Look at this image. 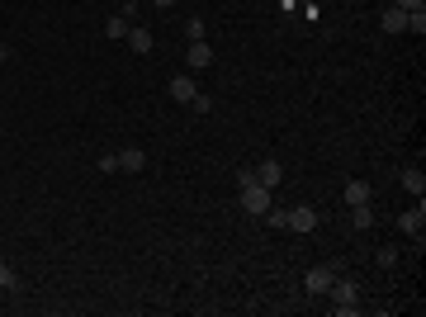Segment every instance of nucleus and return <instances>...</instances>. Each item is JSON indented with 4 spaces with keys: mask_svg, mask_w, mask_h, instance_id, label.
Returning <instances> with one entry per match:
<instances>
[{
    "mask_svg": "<svg viewBox=\"0 0 426 317\" xmlns=\"http://www.w3.org/2000/svg\"><path fill=\"white\" fill-rule=\"evenodd\" d=\"M374 261L384 265V270H393V265H398V246H379V256H374Z\"/></svg>",
    "mask_w": 426,
    "mask_h": 317,
    "instance_id": "18",
    "label": "nucleus"
},
{
    "mask_svg": "<svg viewBox=\"0 0 426 317\" xmlns=\"http://www.w3.org/2000/svg\"><path fill=\"white\" fill-rule=\"evenodd\" d=\"M298 5H303V0H280V10H284V15H293Z\"/></svg>",
    "mask_w": 426,
    "mask_h": 317,
    "instance_id": "22",
    "label": "nucleus"
},
{
    "mask_svg": "<svg viewBox=\"0 0 426 317\" xmlns=\"http://www.w3.org/2000/svg\"><path fill=\"white\" fill-rule=\"evenodd\" d=\"M266 223H270V228H284V232H289V209H266Z\"/></svg>",
    "mask_w": 426,
    "mask_h": 317,
    "instance_id": "17",
    "label": "nucleus"
},
{
    "mask_svg": "<svg viewBox=\"0 0 426 317\" xmlns=\"http://www.w3.org/2000/svg\"><path fill=\"white\" fill-rule=\"evenodd\" d=\"M152 5H157V10H171V5H176V0H152Z\"/></svg>",
    "mask_w": 426,
    "mask_h": 317,
    "instance_id": "23",
    "label": "nucleus"
},
{
    "mask_svg": "<svg viewBox=\"0 0 426 317\" xmlns=\"http://www.w3.org/2000/svg\"><path fill=\"white\" fill-rule=\"evenodd\" d=\"M123 43H128L133 53H152V33H147L142 24H133V28H128V38H123Z\"/></svg>",
    "mask_w": 426,
    "mask_h": 317,
    "instance_id": "12",
    "label": "nucleus"
},
{
    "mask_svg": "<svg viewBox=\"0 0 426 317\" xmlns=\"http://www.w3.org/2000/svg\"><path fill=\"white\" fill-rule=\"evenodd\" d=\"M322 298L332 303V313H336V317H355V313H360V289H355V280H341V275H336V280L327 284Z\"/></svg>",
    "mask_w": 426,
    "mask_h": 317,
    "instance_id": "1",
    "label": "nucleus"
},
{
    "mask_svg": "<svg viewBox=\"0 0 426 317\" xmlns=\"http://www.w3.org/2000/svg\"><path fill=\"white\" fill-rule=\"evenodd\" d=\"M407 33H417V38L426 33V10H407Z\"/></svg>",
    "mask_w": 426,
    "mask_h": 317,
    "instance_id": "16",
    "label": "nucleus"
},
{
    "mask_svg": "<svg viewBox=\"0 0 426 317\" xmlns=\"http://www.w3.org/2000/svg\"><path fill=\"white\" fill-rule=\"evenodd\" d=\"M379 24H384V33H407V10H398V5H389V10L379 15Z\"/></svg>",
    "mask_w": 426,
    "mask_h": 317,
    "instance_id": "8",
    "label": "nucleus"
},
{
    "mask_svg": "<svg viewBox=\"0 0 426 317\" xmlns=\"http://www.w3.org/2000/svg\"><path fill=\"white\" fill-rule=\"evenodd\" d=\"M185 38H189V43H204V19H189V24H185Z\"/></svg>",
    "mask_w": 426,
    "mask_h": 317,
    "instance_id": "20",
    "label": "nucleus"
},
{
    "mask_svg": "<svg viewBox=\"0 0 426 317\" xmlns=\"http://www.w3.org/2000/svg\"><path fill=\"white\" fill-rule=\"evenodd\" d=\"M5 62H10V48H5V43H0V67H5Z\"/></svg>",
    "mask_w": 426,
    "mask_h": 317,
    "instance_id": "24",
    "label": "nucleus"
},
{
    "mask_svg": "<svg viewBox=\"0 0 426 317\" xmlns=\"http://www.w3.org/2000/svg\"><path fill=\"white\" fill-rule=\"evenodd\" d=\"M0 289H19V275H15L5 261H0Z\"/></svg>",
    "mask_w": 426,
    "mask_h": 317,
    "instance_id": "19",
    "label": "nucleus"
},
{
    "mask_svg": "<svg viewBox=\"0 0 426 317\" xmlns=\"http://www.w3.org/2000/svg\"><path fill=\"white\" fill-rule=\"evenodd\" d=\"M251 175H256V185L275 189V185H280V180H284V166H280V161H275V157H266V161H261V166H251Z\"/></svg>",
    "mask_w": 426,
    "mask_h": 317,
    "instance_id": "4",
    "label": "nucleus"
},
{
    "mask_svg": "<svg viewBox=\"0 0 426 317\" xmlns=\"http://www.w3.org/2000/svg\"><path fill=\"white\" fill-rule=\"evenodd\" d=\"M142 166H147V152H142V147H119V171H142Z\"/></svg>",
    "mask_w": 426,
    "mask_h": 317,
    "instance_id": "9",
    "label": "nucleus"
},
{
    "mask_svg": "<svg viewBox=\"0 0 426 317\" xmlns=\"http://www.w3.org/2000/svg\"><path fill=\"white\" fill-rule=\"evenodd\" d=\"M194 95H199L194 76H171V100L176 105H194Z\"/></svg>",
    "mask_w": 426,
    "mask_h": 317,
    "instance_id": "7",
    "label": "nucleus"
},
{
    "mask_svg": "<svg viewBox=\"0 0 426 317\" xmlns=\"http://www.w3.org/2000/svg\"><path fill=\"white\" fill-rule=\"evenodd\" d=\"M237 204H241V213H251V218H266V209H270V189L256 185V180H246V185H241V194H237Z\"/></svg>",
    "mask_w": 426,
    "mask_h": 317,
    "instance_id": "2",
    "label": "nucleus"
},
{
    "mask_svg": "<svg viewBox=\"0 0 426 317\" xmlns=\"http://www.w3.org/2000/svg\"><path fill=\"white\" fill-rule=\"evenodd\" d=\"M402 189H412V194H417V199H426V175L422 171H417V166H402Z\"/></svg>",
    "mask_w": 426,
    "mask_h": 317,
    "instance_id": "10",
    "label": "nucleus"
},
{
    "mask_svg": "<svg viewBox=\"0 0 426 317\" xmlns=\"http://www.w3.org/2000/svg\"><path fill=\"white\" fill-rule=\"evenodd\" d=\"M185 57H189V67H194V71H204V67L213 62V48H209V43H189Z\"/></svg>",
    "mask_w": 426,
    "mask_h": 317,
    "instance_id": "11",
    "label": "nucleus"
},
{
    "mask_svg": "<svg viewBox=\"0 0 426 317\" xmlns=\"http://www.w3.org/2000/svg\"><path fill=\"white\" fill-rule=\"evenodd\" d=\"M398 228L407 232V237H417V241H422V228H426V204H422V199H417V209H407V213L398 218Z\"/></svg>",
    "mask_w": 426,
    "mask_h": 317,
    "instance_id": "6",
    "label": "nucleus"
},
{
    "mask_svg": "<svg viewBox=\"0 0 426 317\" xmlns=\"http://www.w3.org/2000/svg\"><path fill=\"white\" fill-rule=\"evenodd\" d=\"M398 10H426V0H393Z\"/></svg>",
    "mask_w": 426,
    "mask_h": 317,
    "instance_id": "21",
    "label": "nucleus"
},
{
    "mask_svg": "<svg viewBox=\"0 0 426 317\" xmlns=\"http://www.w3.org/2000/svg\"><path fill=\"white\" fill-rule=\"evenodd\" d=\"M336 275H341V265H313V270H308V280H303V293H308V298H322L327 284H332Z\"/></svg>",
    "mask_w": 426,
    "mask_h": 317,
    "instance_id": "3",
    "label": "nucleus"
},
{
    "mask_svg": "<svg viewBox=\"0 0 426 317\" xmlns=\"http://www.w3.org/2000/svg\"><path fill=\"white\" fill-rule=\"evenodd\" d=\"M341 194H346V204H350V209H355V204H370V194H374V189L365 185V180H350V185L341 189Z\"/></svg>",
    "mask_w": 426,
    "mask_h": 317,
    "instance_id": "13",
    "label": "nucleus"
},
{
    "mask_svg": "<svg viewBox=\"0 0 426 317\" xmlns=\"http://www.w3.org/2000/svg\"><path fill=\"white\" fill-rule=\"evenodd\" d=\"M350 228H355V232L374 228V209H370V204H355V209H350Z\"/></svg>",
    "mask_w": 426,
    "mask_h": 317,
    "instance_id": "14",
    "label": "nucleus"
},
{
    "mask_svg": "<svg viewBox=\"0 0 426 317\" xmlns=\"http://www.w3.org/2000/svg\"><path fill=\"white\" fill-rule=\"evenodd\" d=\"M128 28H133V19H128V15H109L105 33H109V38H128Z\"/></svg>",
    "mask_w": 426,
    "mask_h": 317,
    "instance_id": "15",
    "label": "nucleus"
},
{
    "mask_svg": "<svg viewBox=\"0 0 426 317\" xmlns=\"http://www.w3.org/2000/svg\"><path fill=\"white\" fill-rule=\"evenodd\" d=\"M313 228H318V209H308V204H293V209H289V232H303V237H308Z\"/></svg>",
    "mask_w": 426,
    "mask_h": 317,
    "instance_id": "5",
    "label": "nucleus"
}]
</instances>
